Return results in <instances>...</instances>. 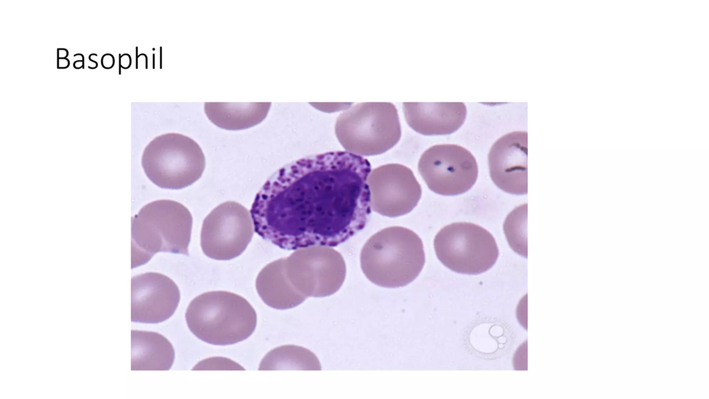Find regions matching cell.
<instances>
[{"label": "cell", "mask_w": 709, "mask_h": 399, "mask_svg": "<svg viewBox=\"0 0 709 399\" xmlns=\"http://www.w3.org/2000/svg\"><path fill=\"white\" fill-rule=\"evenodd\" d=\"M368 159L348 151L314 154L275 172L256 194L254 231L287 250L336 247L361 231L370 214Z\"/></svg>", "instance_id": "6da1fadb"}, {"label": "cell", "mask_w": 709, "mask_h": 399, "mask_svg": "<svg viewBox=\"0 0 709 399\" xmlns=\"http://www.w3.org/2000/svg\"><path fill=\"white\" fill-rule=\"evenodd\" d=\"M425 263L422 241L413 231L398 226L373 234L363 246L361 268L373 283L386 288L406 286Z\"/></svg>", "instance_id": "7a4b0ae2"}, {"label": "cell", "mask_w": 709, "mask_h": 399, "mask_svg": "<svg viewBox=\"0 0 709 399\" xmlns=\"http://www.w3.org/2000/svg\"><path fill=\"white\" fill-rule=\"evenodd\" d=\"M192 225L191 213L178 202L159 200L143 206L132 219V268L158 252L188 256Z\"/></svg>", "instance_id": "3957f363"}, {"label": "cell", "mask_w": 709, "mask_h": 399, "mask_svg": "<svg viewBox=\"0 0 709 399\" xmlns=\"http://www.w3.org/2000/svg\"><path fill=\"white\" fill-rule=\"evenodd\" d=\"M185 317L195 336L217 346L245 340L257 324L256 312L249 301L227 291H210L197 296L188 305Z\"/></svg>", "instance_id": "277c9868"}, {"label": "cell", "mask_w": 709, "mask_h": 399, "mask_svg": "<svg viewBox=\"0 0 709 399\" xmlns=\"http://www.w3.org/2000/svg\"><path fill=\"white\" fill-rule=\"evenodd\" d=\"M336 136L345 150L359 156H374L393 148L401 137L395 105L387 102L358 103L336 118Z\"/></svg>", "instance_id": "5b68a950"}, {"label": "cell", "mask_w": 709, "mask_h": 399, "mask_svg": "<svg viewBox=\"0 0 709 399\" xmlns=\"http://www.w3.org/2000/svg\"><path fill=\"white\" fill-rule=\"evenodd\" d=\"M141 164L157 186L181 189L197 181L206 166L204 154L190 137L167 133L155 137L144 149Z\"/></svg>", "instance_id": "8992f818"}, {"label": "cell", "mask_w": 709, "mask_h": 399, "mask_svg": "<svg viewBox=\"0 0 709 399\" xmlns=\"http://www.w3.org/2000/svg\"><path fill=\"white\" fill-rule=\"evenodd\" d=\"M438 260L453 272L479 274L496 262L499 248L493 236L483 227L460 222L446 225L433 240Z\"/></svg>", "instance_id": "52a82bcc"}, {"label": "cell", "mask_w": 709, "mask_h": 399, "mask_svg": "<svg viewBox=\"0 0 709 399\" xmlns=\"http://www.w3.org/2000/svg\"><path fill=\"white\" fill-rule=\"evenodd\" d=\"M285 270L294 287L306 297L334 294L346 274L341 254L330 247L319 245L298 249L285 258Z\"/></svg>", "instance_id": "ba28073f"}, {"label": "cell", "mask_w": 709, "mask_h": 399, "mask_svg": "<svg viewBox=\"0 0 709 399\" xmlns=\"http://www.w3.org/2000/svg\"><path fill=\"white\" fill-rule=\"evenodd\" d=\"M418 170L428 188L445 196L467 192L477 180L478 169L474 155L456 144H438L426 150Z\"/></svg>", "instance_id": "9c48e42d"}, {"label": "cell", "mask_w": 709, "mask_h": 399, "mask_svg": "<svg viewBox=\"0 0 709 399\" xmlns=\"http://www.w3.org/2000/svg\"><path fill=\"white\" fill-rule=\"evenodd\" d=\"M249 211L242 204L228 201L216 206L204 220L200 243L204 254L217 260L240 256L253 235Z\"/></svg>", "instance_id": "30bf717a"}, {"label": "cell", "mask_w": 709, "mask_h": 399, "mask_svg": "<svg viewBox=\"0 0 709 399\" xmlns=\"http://www.w3.org/2000/svg\"><path fill=\"white\" fill-rule=\"evenodd\" d=\"M368 184L371 209L386 217L409 213L422 195L421 186L413 171L400 163L375 168L369 174Z\"/></svg>", "instance_id": "8fae6325"}, {"label": "cell", "mask_w": 709, "mask_h": 399, "mask_svg": "<svg viewBox=\"0 0 709 399\" xmlns=\"http://www.w3.org/2000/svg\"><path fill=\"white\" fill-rule=\"evenodd\" d=\"M180 301V292L168 276L147 272L131 279V321L158 323L174 313Z\"/></svg>", "instance_id": "7c38bea8"}, {"label": "cell", "mask_w": 709, "mask_h": 399, "mask_svg": "<svg viewBox=\"0 0 709 399\" xmlns=\"http://www.w3.org/2000/svg\"><path fill=\"white\" fill-rule=\"evenodd\" d=\"M528 133L509 132L500 137L488 154L490 175L503 191L513 195L528 193Z\"/></svg>", "instance_id": "4fadbf2b"}, {"label": "cell", "mask_w": 709, "mask_h": 399, "mask_svg": "<svg viewBox=\"0 0 709 399\" xmlns=\"http://www.w3.org/2000/svg\"><path fill=\"white\" fill-rule=\"evenodd\" d=\"M406 121L423 135H446L458 130L467 115L463 102L403 103Z\"/></svg>", "instance_id": "5bb4252c"}, {"label": "cell", "mask_w": 709, "mask_h": 399, "mask_svg": "<svg viewBox=\"0 0 709 399\" xmlns=\"http://www.w3.org/2000/svg\"><path fill=\"white\" fill-rule=\"evenodd\" d=\"M258 295L268 306L285 310L298 306L307 297L298 292L289 282L285 270V258L267 265L255 280Z\"/></svg>", "instance_id": "9a60e30c"}, {"label": "cell", "mask_w": 709, "mask_h": 399, "mask_svg": "<svg viewBox=\"0 0 709 399\" xmlns=\"http://www.w3.org/2000/svg\"><path fill=\"white\" fill-rule=\"evenodd\" d=\"M131 345L132 371H168L173 364L174 348L159 333L132 330Z\"/></svg>", "instance_id": "2e32d148"}, {"label": "cell", "mask_w": 709, "mask_h": 399, "mask_svg": "<svg viewBox=\"0 0 709 399\" xmlns=\"http://www.w3.org/2000/svg\"><path fill=\"white\" fill-rule=\"evenodd\" d=\"M271 102L204 103L208 118L217 127L228 130L247 129L261 123L267 116Z\"/></svg>", "instance_id": "e0dca14e"}, {"label": "cell", "mask_w": 709, "mask_h": 399, "mask_svg": "<svg viewBox=\"0 0 709 399\" xmlns=\"http://www.w3.org/2000/svg\"><path fill=\"white\" fill-rule=\"evenodd\" d=\"M315 355L301 346L287 345L269 352L262 360L259 370H321Z\"/></svg>", "instance_id": "ac0fdd59"}, {"label": "cell", "mask_w": 709, "mask_h": 399, "mask_svg": "<svg viewBox=\"0 0 709 399\" xmlns=\"http://www.w3.org/2000/svg\"><path fill=\"white\" fill-rule=\"evenodd\" d=\"M527 203L512 211L503 224V231L510 247L527 258Z\"/></svg>", "instance_id": "d6986e66"}]
</instances>
